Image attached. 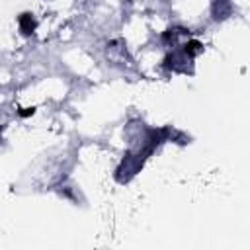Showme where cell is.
I'll list each match as a JSON object with an SVG mask.
<instances>
[{
  "instance_id": "3957f363",
  "label": "cell",
  "mask_w": 250,
  "mask_h": 250,
  "mask_svg": "<svg viewBox=\"0 0 250 250\" xmlns=\"http://www.w3.org/2000/svg\"><path fill=\"white\" fill-rule=\"evenodd\" d=\"M182 33H189V29H184V27H168V29H164V31H162L160 41H162V43H166V45H170V43H174V41H176V37H178V35H182Z\"/></svg>"
},
{
  "instance_id": "277c9868",
  "label": "cell",
  "mask_w": 250,
  "mask_h": 250,
  "mask_svg": "<svg viewBox=\"0 0 250 250\" xmlns=\"http://www.w3.org/2000/svg\"><path fill=\"white\" fill-rule=\"evenodd\" d=\"M33 113H35V107H33V105H31V107H20V109H18V115H20L21 119H27V117H31Z\"/></svg>"
},
{
  "instance_id": "5b68a950",
  "label": "cell",
  "mask_w": 250,
  "mask_h": 250,
  "mask_svg": "<svg viewBox=\"0 0 250 250\" xmlns=\"http://www.w3.org/2000/svg\"><path fill=\"white\" fill-rule=\"evenodd\" d=\"M2 131H4V125H0V139H2Z\"/></svg>"
},
{
  "instance_id": "6da1fadb",
  "label": "cell",
  "mask_w": 250,
  "mask_h": 250,
  "mask_svg": "<svg viewBox=\"0 0 250 250\" xmlns=\"http://www.w3.org/2000/svg\"><path fill=\"white\" fill-rule=\"evenodd\" d=\"M18 27H20V33H21V35H25V37L33 35L35 29H37V20H35V16H33L31 12H21V14L18 16Z\"/></svg>"
},
{
  "instance_id": "7a4b0ae2",
  "label": "cell",
  "mask_w": 250,
  "mask_h": 250,
  "mask_svg": "<svg viewBox=\"0 0 250 250\" xmlns=\"http://www.w3.org/2000/svg\"><path fill=\"white\" fill-rule=\"evenodd\" d=\"M182 53L188 57V59H195L203 53V43L197 41V39H188L184 45H182Z\"/></svg>"
}]
</instances>
